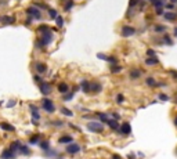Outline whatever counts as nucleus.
<instances>
[{
    "instance_id": "nucleus-8",
    "label": "nucleus",
    "mask_w": 177,
    "mask_h": 159,
    "mask_svg": "<svg viewBox=\"0 0 177 159\" xmlns=\"http://www.w3.org/2000/svg\"><path fill=\"white\" fill-rule=\"evenodd\" d=\"M118 131L119 133H122V134H130L132 133V126H130L129 122H125V123H122V126H119V129H118Z\"/></svg>"
},
{
    "instance_id": "nucleus-7",
    "label": "nucleus",
    "mask_w": 177,
    "mask_h": 159,
    "mask_svg": "<svg viewBox=\"0 0 177 159\" xmlns=\"http://www.w3.org/2000/svg\"><path fill=\"white\" fill-rule=\"evenodd\" d=\"M39 90H40V93L43 95H48L51 93V86L46 83V82H42V83H39Z\"/></svg>"
},
{
    "instance_id": "nucleus-37",
    "label": "nucleus",
    "mask_w": 177,
    "mask_h": 159,
    "mask_svg": "<svg viewBox=\"0 0 177 159\" xmlns=\"http://www.w3.org/2000/svg\"><path fill=\"white\" fill-rule=\"evenodd\" d=\"M107 61H108V62H111V65H113V64H118V60L115 58V57H107Z\"/></svg>"
},
{
    "instance_id": "nucleus-50",
    "label": "nucleus",
    "mask_w": 177,
    "mask_h": 159,
    "mask_svg": "<svg viewBox=\"0 0 177 159\" xmlns=\"http://www.w3.org/2000/svg\"><path fill=\"white\" fill-rule=\"evenodd\" d=\"M127 158H129V159H136V156L133 155V154H130V155H129V156H127Z\"/></svg>"
},
{
    "instance_id": "nucleus-30",
    "label": "nucleus",
    "mask_w": 177,
    "mask_h": 159,
    "mask_svg": "<svg viewBox=\"0 0 177 159\" xmlns=\"http://www.w3.org/2000/svg\"><path fill=\"white\" fill-rule=\"evenodd\" d=\"M40 140V136L39 134H35V136H32L31 138H29V143L31 144H37V141Z\"/></svg>"
},
{
    "instance_id": "nucleus-40",
    "label": "nucleus",
    "mask_w": 177,
    "mask_h": 159,
    "mask_svg": "<svg viewBox=\"0 0 177 159\" xmlns=\"http://www.w3.org/2000/svg\"><path fill=\"white\" fill-rule=\"evenodd\" d=\"M159 98H161V101H167V100H169V95L167 94H159Z\"/></svg>"
},
{
    "instance_id": "nucleus-4",
    "label": "nucleus",
    "mask_w": 177,
    "mask_h": 159,
    "mask_svg": "<svg viewBox=\"0 0 177 159\" xmlns=\"http://www.w3.org/2000/svg\"><path fill=\"white\" fill-rule=\"evenodd\" d=\"M26 14L29 17H32L33 20H42V12L39 11V8H36L35 6L26 8Z\"/></svg>"
},
{
    "instance_id": "nucleus-44",
    "label": "nucleus",
    "mask_w": 177,
    "mask_h": 159,
    "mask_svg": "<svg viewBox=\"0 0 177 159\" xmlns=\"http://www.w3.org/2000/svg\"><path fill=\"white\" fill-rule=\"evenodd\" d=\"M15 104H17V101H15V100H11V101H10V103L7 104V108H12V107H14V105H15Z\"/></svg>"
},
{
    "instance_id": "nucleus-54",
    "label": "nucleus",
    "mask_w": 177,
    "mask_h": 159,
    "mask_svg": "<svg viewBox=\"0 0 177 159\" xmlns=\"http://www.w3.org/2000/svg\"><path fill=\"white\" fill-rule=\"evenodd\" d=\"M174 125H176V126H177V116H176V118H174Z\"/></svg>"
},
{
    "instance_id": "nucleus-1",
    "label": "nucleus",
    "mask_w": 177,
    "mask_h": 159,
    "mask_svg": "<svg viewBox=\"0 0 177 159\" xmlns=\"http://www.w3.org/2000/svg\"><path fill=\"white\" fill-rule=\"evenodd\" d=\"M40 35H42V37L36 40V42H37L36 46H37V47H40V48H43V47H46V46H48V44L53 42V39H54L51 29H47V31L42 32Z\"/></svg>"
},
{
    "instance_id": "nucleus-41",
    "label": "nucleus",
    "mask_w": 177,
    "mask_h": 159,
    "mask_svg": "<svg viewBox=\"0 0 177 159\" xmlns=\"http://www.w3.org/2000/svg\"><path fill=\"white\" fill-rule=\"evenodd\" d=\"M147 54H148V57H155V50L149 48V50H147Z\"/></svg>"
},
{
    "instance_id": "nucleus-51",
    "label": "nucleus",
    "mask_w": 177,
    "mask_h": 159,
    "mask_svg": "<svg viewBox=\"0 0 177 159\" xmlns=\"http://www.w3.org/2000/svg\"><path fill=\"white\" fill-rule=\"evenodd\" d=\"M112 159H122V158H121L119 155H113V156H112Z\"/></svg>"
},
{
    "instance_id": "nucleus-29",
    "label": "nucleus",
    "mask_w": 177,
    "mask_h": 159,
    "mask_svg": "<svg viewBox=\"0 0 177 159\" xmlns=\"http://www.w3.org/2000/svg\"><path fill=\"white\" fill-rule=\"evenodd\" d=\"M154 31L157 32V33H162V32L166 31V28L163 25H155V26H154Z\"/></svg>"
},
{
    "instance_id": "nucleus-28",
    "label": "nucleus",
    "mask_w": 177,
    "mask_h": 159,
    "mask_svg": "<svg viewBox=\"0 0 177 159\" xmlns=\"http://www.w3.org/2000/svg\"><path fill=\"white\" fill-rule=\"evenodd\" d=\"M97 116L101 119V122H108V115L102 114V112H97Z\"/></svg>"
},
{
    "instance_id": "nucleus-49",
    "label": "nucleus",
    "mask_w": 177,
    "mask_h": 159,
    "mask_svg": "<svg viewBox=\"0 0 177 159\" xmlns=\"http://www.w3.org/2000/svg\"><path fill=\"white\" fill-rule=\"evenodd\" d=\"M170 73L173 75V78H177V72L176 71H170Z\"/></svg>"
},
{
    "instance_id": "nucleus-36",
    "label": "nucleus",
    "mask_w": 177,
    "mask_h": 159,
    "mask_svg": "<svg viewBox=\"0 0 177 159\" xmlns=\"http://www.w3.org/2000/svg\"><path fill=\"white\" fill-rule=\"evenodd\" d=\"M123 101H125V95H123V94H118L116 95V103L118 104H122Z\"/></svg>"
},
{
    "instance_id": "nucleus-56",
    "label": "nucleus",
    "mask_w": 177,
    "mask_h": 159,
    "mask_svg": "<svg viewBox=\"0 0 177 159\" xmlns=\"http://www.w3.org/2000/svg\"><path fill=\"white\" fill-rule=\"evenodd\" d=\"M149 1H152V0H149Z\"/></svg>"
},
{
    "instance_id": "nucleus-38",
    "label": "nucleus",
    "mask_w": 177,
    "mask_h": 159,
    "mask_svg": "<svg viewBox=\"0 0 177 159\" xmlns=\"http://www.w3.org/2000/svg\"><path fill=\"white\" fill-rule=\"evenodd\" d=\"M47 29H50V28H48V26H47V25H40V26L37 28V32H39V33H42V32L47 31Z\"/></svg>"
},
{
    "instance_id": "nucleus-25",
    "label": "nucleus",
    "mask_w": 177,
    "mask_h": 159,
    "mask_svg": "<svg viewBox=\"0 0 177 159\" xmlns=\"http://www.w3.org/2000/svg\"><path fill=\"white\" fill-rule=\"evenodd\" d=\"M121 71H122L121 65H116V64L111 65V72H112V73H118V72H121Z\"/></svg>"
},
{
    "instance_id": "nucleus-57",
    "label": "nucleus",
    "mask_w": 177,
    "mask_h": 159,
    "mask_svg": "<svg viewBox=\"0 0 177 159\" xmlns=\"http://www.w3.org/2000/svg\"><path fill=\"white\" fill-rule=\"evenodd\" d=\"M176 103H177V100H176Z\"/></svg>"
},
{
    "instance_id": "nucleus-9",
    "label": "nucleus",
    "mask_w": 177,
    "mask_h": 159,
    "mask_svg": "<svg viewBox=\"0 0 177 159\" xmlns=\"http://www.w3.org/2000/svg\"><path fill=\"white\" fill-rule=\"evenodd\" d=\"M79 151H80V147H79L78 144L69 143L68 147H67V152H68V154H71V155H75V154H78Z\"/></svg>"
},
{
    "instance_id": "nucleus-10",
    "label": "nucleus",
    "mask_w": 177,
    "mask_h": 159,
    "mask_svg": "<svg viewBox=\"0 0 177 159\" xmlns=\"http://www.w3.org/2000/svg\"><path fill=\"white\" fill-rule=\"evenodd\" d=\"M0 22L3 25H11L15 22V18L12 15H1L0 17Z\"/></svg>"
},
{
    "instance_id": "nucleus-53",
    "label": "nucleus",
    "mask_w": 177,
    "mask_h": 159,
    "mask_svg": "<svg viewBox=\"0 0 177 159\" xmlns=\"http://www.w3.org/2000/svg\"><path fill=\"white\" fill-rule=\"evenodd\" d=\"M174 36L177 37V28H174Z\"/></svg>"
},
{
    "instance_id": "nucleus-6",
    "label": "nucleus",
    "mask_w": 177,
    "mask_h": 159,
    "mask_svg": "<svg viewBox=\"0 0 177 159\" xmlns=\"http://www.w3.org/2000/svg\"><path fill=\"white\" fill-rule=\"evenodd\" d=\"M122 36L123 37H130L136 33V28H133V26H129V25H125V26H122Z\"/></svg>"
},
{
    "instance_id": "nucleus-55",
    "label": "nucleus",
    "mask_w": 177,
    "mask_h": 159,
    "mask_svg": "<svg viewBox=\"0 0 177 159\" xmlns=\"http://www.w3.org/2000/svg\"><path fill=\"white\" fill-rule=\"evenodd\" d=\"M170 1H172V3H177V0H170Z\"/></svg>"
},
{
    "instance_id": "nucleus-47",
    "label": "nucleus",
    "mask_w": 177,
    "mask_h": 159,
    "mask_svg": "<svg viewBox=\"0 0 177 159\" xmlns=\"http://www.w3.org/2000/svg\"><path fill=\"white\" fill-rule=\"evenodd\" d=\"M157 14H158V15L163 14V10H162V7H158V8H157Z\"/></svg>"
},
{
    "instance_id": "nucleus-17",
    "label": "nucleus",
    "mask_w": 177,
    "mask_h": 159,
    "mask_svg": "<svg viewBox=\"0 0 177 159\" xmlns=\"http://www.w3.org/2000/svg\"><path fill=\"white\" fill-rule=\"evenodd\" d=\"M145 64H147V65H149V67H152V65H157V64H159V60H158L157 57H148V58L145 60Z\"/></svg>"
},
{
    "instance_id": "nucleus-20",
    "label": "nucleus",
    "mask_w": 177,
    "mask_h": 159,
    "mask_svg": "<svg viewBox=\"0 0 177 159\" xmlns=\"http://www.w3.org/2000/svg\"><path fill=\"white\" fill-rule=\"evenodd\" d=\"M58 92L62 93V94L68 93L69 92V86L67 83H60V84H58Z\"/></svg>"
},
{
    "instance_id": "nucleus-24",
    "label": "nucleus",
    "mask_w": 177,
    "mask_h": 159,
    "mask_svg": "<svg viewBox=\"0 0 177 159\" xmlns=\"http://www.w3.org/2000/svg\"><path fill=\"white\" fill-rule=\"evenodd\" d=\"M20 145H21L20 141H14V143L10 145V149H11V151L15 154V152H18V149H20Z\"/></svg>"
},
{
    "instance_id": "nucleus-14",
    "label": "nucleus",
    "mask_w": 177,
    "mask_h": 159,
    "mask_svg": "<svg viewBox=\"0 0 177 159\" xmlns=\"http://www.w3.org/2000/svg\"><path fill=\"white\" fill-rule=\"evenodd\" d=\"M35 68H36L37 73H44V72L47 71V67H46L43 62H36L35 64Z\"/></svg>"
},
{
    "instance_id": "nucleus-39",
    "label": "nucleus",
    "mask_w": 177,
    "mask_h": 159,
    "mask_svg": "<svg viewBox=\"0 0 177 159\" xmlns=\"http://www.w3.org/2000/svg\"><path fill=\"white\" fill-rule=\"evenodd\" d=\"M140 3V0H130V3H129V8H133L136 4Z\"/></svg>"
},
{
    "instance_id": "nucleus-31",
    "label": "nucleus",
    "mask_w": 177,
    "mask_h": 159,
    "mask_svg": "<svg viewBox=\"0 0 177 159\" xmlns=\"http://www.w3.org/2000/svg\"><path fill=\"white\" fill-rule=\"evenodd\" d=\"M163 42H165L166 44H169V46H172L173 44V42H172V39H170V36L166 33V35H163Z\"/></svg>"
},
{
    "instance_id": "nucleus-2",
    "label": "nucleus",
    "mask_w": 177,
    "mask_h": 159,
    "mask_svg": "<svg viewBox=\"0 0 177 159\" xmlns=\"http://www.w3.org/2000/svg\"><path fill=\"white\" fill-rule=\"evenodd\" d=\"M87 130L93 131V133H102L104 131V125L100 123V122H88Z\"/></svg>"
},
{
    "instance_id": "nucleus-32",
    "label": "nucleus",
    "mask_w": 177,
    "mask_h": 159,
    "mask_svg": "<svg viewBox=\"0 0 177 159\" xmlns=\"http://www.w3.org/2000/svg\"><path fill=\"white\" fill-rule=\"evenodd\" d=\"M72 98H73V92L72 93H65V95L62 97V100H64V101H71Z\"/></svg>"
},
{
    "instance_id": "nucleus-43",
    "label": "nucleus",
    "mask_w": 177,
    "mask_h": 159,
    "mask_svg": "<svg viewBox=\"0 0 177 159\" xmlns=\"http://www.w3.org/2000/svg\"><path fill=\"white\" fill-rule=\"evenodd\" d=\"M33 79H35V82H36V83H42V82H43V80H42V78L39 75H35V76H33Z\"/></svg>"
},
{
    "instance_id": "nucleus-11",
    "label": "nucleus",
    "mask_w": 177,
    "mask_h": 159,
    "mask_svg": "<svg viewBox=\"0 0 177 159\" xmlns=\"http://www.w3.org/2000/svg\"><path fill=\"white\" fill-rule=\"evenodd\" d=\"M14 156H15V154H14L10 148H8V149H4L3 154L0 155V158H1V159H14Z\"/></svg>"
},
{
    "instance_id": "nucleus-48",
    "label": "nucleus",
    "mask_w": 177,
    "mask_h": 159,
    "mask_svg": "<svg viewBox=\"0 0 177 159\" xmlns=\"http://www.w3.org/2000/svg\"><path fill=\"white\" fill-rule=\"evenodd\" d=\"M166 8H169V10H172V8H173V4H172V3L166 4Z\"/></svg>"
},
{
    "instance_id": "nucleus-26",
    "label": "nucleus",
    "mask_w": 177,
    "mask_h": 159,
    "mask_svg": "<svg viewBox=\"0 0 177 159\" xmlns=\"http://www.w3.org/2000/svg\"><path fill=\"white\" fill-rule=\"evenodd\" d=\"M54 20H56V22H57V26H58V28H62V25H64V18L60 17V15H57Z\"/></svg>"
},
{
    "instance_id": "nucleus-45",
    "label": "nucleus",
    "mask_w": 177,
    "mask_h": 159,
    "mask_svg": "<svg viewBox=\"0 0 177 159\" xmlns=\"http://www.w3.org/2000/svg\"><path fill=\"white\" fill-rule=\"evenodd\" d=\"M97 57H98L100 60H104V61H107V56H105V54H101V53H98V54H97Z\"/></svg>"
},
{
    "instance_id": "nucleus-23",
    "label": "nucleus",
    "mask_w": 177,
    "mask_h": 159,
    "mask_svg": "<svg viewBox=\"0 0 177 159\" xmlns=\"http://www.w3.org/2000/svg\"><path fill=\"white\" fill-rule=\"evenodd\" d=\"M145 83H147V86H149V87H158V83L155 82L154 78H147V79H145Z\"/></svg>"
},
{
    "instance_id": "nucleus-19",
    "label": "nucleus",
    "mask_w": 177,
    "mask_h": 159,
    "mask_svg": "<svg viewBox=\"0 0 177 159\" xmlns=\"http://www.w3.org/2000/svg\"><path fill=\"white\" fill-rule=\"evenodd\" d=\"M80 89L85 93H88V92H90V82H88V80H82Z\"/></svg>"
},
{
    "instance_id": "nucleus-12",
    "label": "nucleus",
    "mask_w": 177,
    "mask_h": 159,
    "mask_svg": "<svg viewBox=\"0 0 177 159\" xmlns=\"http://www.w3.org/2000/svg\"><path fill=\"white\" fill-rule=\"evenodd\" d=\"M163 17H165V20L170 21V22H173V21L177 20V14H174V12H172V11L163 12Z\"/></svg>"
},
{
    "instance_id": "nucleus-35",
    "label": "nucleus",
    "mask_w": 177,
    "mask_h": 159,
    "mask_svg": "<svg viewBox=\"0 0 177 159\" xmlns=\"http://www.w3.org/2000/svg\"><path fill=\"white\" fill-rule=\"evenodd\" d=\"M48 15H50V18H53V20H54V18H56L58 14H57V11L54 10V8H48Z\"/></svg>"
},
{
    "instance_id": "nucleus-52",
    "label": "nucleus",
    "mask_w": 177,
    "mask_h": 159,
    "mask_svg": "<svg viewBox=\"0 0 177 159\" xmlns=\"http://www.w3.org/2000/svg\"><path fill=\"white\" fill-rule=\"evenodd\" d=\"M113 116H115L116 119H121V116H119V114H113Z\"/></svg>"
},
{
    "instance_id": "nucleus-16",
    "label": "nucleus",
    "mask_w": 177,
    "mask_h": 159,
    "mask_svg": "<svg viewBox=\"0 0 177 159\" xmlns=\"http://www.w3.org/2000/svg\"><path fill=\"white\" fill-rule=\"evenodd\" d=\"M108 126L112 129V130H118L119 129V123H118V120L116 119H108Z\"/></svg>"
},
{
    "instance_id": "nucleus-5",
    "label": "nucleus",
    "mask_w": 177,
    "mask_h": 159,
    "mask_svg": "<svg viewBox=\"0 0 177 159\" xmlns=\"http://www.w3.org/2000/svg\"><path fill=\"white\" fill-rule=\"evenodd\" d=\"M31 108V114H32V122L33 125H37L39 119H40V114H39V108L36 105H29Z\"/></svg>"
},
{
    "instance_id": "nucleus-22",
    "label": "nucleus",
    "mask_w": 177,
    "mask_h": 159,
    "mask_svg": "<svg viewBox=\"0 0 177 159\" xmlns=\"http://www.w3.org/2000/svg\"><path fill=\"white\" fill-rule=\"evenodd\" d=\"M141 73H143V72H141L140 69H133V71H130V78H132V79H138L141 76Z\"/></svg>"
},
{
    "instance_id": "nucleus-34",
    "label": "nucleus",
    "mask_w": 177,
    "mask_h": 159,
    "mask_svg": "<svg viewBox=\"0 0 177 159\" xmlns=\"http://www.w3.org/2000/svg\"><path fill=\"white\" fill-rule=\"evenodd\" d=\"M40 148L43 149V151L50 149V144H48V141H43V143H40Z\"/></svg>"
},
{
    "instance_id": "nucleus-18",
    "label": "nucleus",
    "mask_w": 177,
    "mask_h": 159,
    "mask_svg": "<svg viewBox=\"0 0 177 159\" xmlns=\"http://www.w3.org/2000/svg\"><path fill=\"white\" fill-rule=\"evenodd\" d=\"M18 152H21L22 155H31V149L28 148V145H24V144H21V145H20Z\"/></svg>"
},
{
    "instance_id": "nucleus-33",
    "label": "nucleus",
    "mask_w": 177,
    "mask_h": 159,
    "mask_svg": "<svg viewBox=\"0 0 177 159\" xmlns=\"http://www.w3.org/2000/svg\"><path fill=\"white\" fill-rule=\"evenodd\" d=\"M61 114L65 116H72V111H69V109H67V108H61Z\"/></svg>"
},
{
    "instance_id": "nucleus-13",
    "label": "nucleus",
    "mask_w": 177,
    "mask_h": 159,
    "mask_svg": "<svg viewBox=\"0 0 177 159\" xmlns=\"http://www.w3.org/2000/svg\"><path fill=\"white\" fill-rule=\"evenodd\" d=\"M0 129L4 130V131H14L15 130V127L12 126V125L6 123V122H1V123H0Z\"/></svg>"
},
{
    "instance_id": "nucleus-21",
    "label": "nucleus",
    "mask_w": 177,
    "mask_h": 159,
    "mask_svg": "<svg viewBox=\"0 0 177 159\" xmlns=\"http://www.w3.org/2000/svg\"><path fill=\"white\" fill-rule=\"evenodd\" d=\"M61 144H69V143H72L73 138L71 137V136H62V137H60V140H58Z\"/></svg>"
},
{
    "instance_id": "nucleus-46",
    "label": "nucleus",
    "mask_w": 177,
    "mask_h": 159,
    "mask_svg": "<svg viewBox=\"0 0 177 159\" xmlns=\"http://www.w3.org/2000/svg\"><path fill=\"white\" fill-rule=\"evenodd\" d=\"M35 7H42V8H47V6H46V4H42V3H36V4H35Z\"/></svg>"
},
{
    "instance_id": "nucleus-3",
    "label": "nucleus",
    "mask_w": 177,
    "mask_h": 159,
    "mask_svg": "<svg viewBox=\"0 0 177 159\" xmlns=\"http://www.w3.org/2000/svg\"><path fill=\"white\" fill-rule=\"evenodd\" d=\"M42 107H43V109L46 112H54L56 111V105H54V103H53L50 98H43V101H42Z\"/></svg>"
},
{
    "instance_id": "nucleus-15",
    "label": "nucleus",
    "mask_w": 177,
    "mask_h": 159,
    "mask_svg": "<svg viewBox=\"0 0 177 159\" xmlns=\"http://www.w3.org/2000/svg\"><path fill=\"white\" fill-rule=\"evenodd\" d=\"M102 90V86L100 83H90V92L93 93H98Z\"/></svg>"
},
{
    "instance_id": "nucleus-27",
    "label": "nucleus",
    "mask_w": 177,
    "mask_h": 159,
    "mask_svg": "<svg viewBox=\"0 0 177 159\" xmlns=\"http://www.w3.org/2000/svg\"><path fill=\"white\" fill-rule=\"evenodd\" d=\"M73 0H67V3H65V7H64V10L65 11H69V10H71V8L73 7Z\"/></svg>"
},
{
    "instance_id": "nucleus-42",
    "label": "nucleus",
    "mask_w": 177,
    "mask_h": 159,
    "mask_svg": "<svg viewBox=\"0 0 177 159\" xmlns=\"http://www.w3.org/2000/svg\"><path fill=\"white\" fill-rule=\"evenodd\" d=\"M32 21H33L32 17H28V18H26V21H25V25H26V26H29V25L32 24Z\"/></svg>"
}]
</instances>
